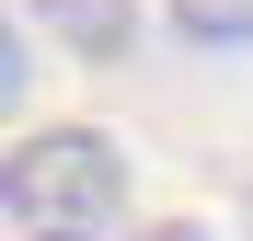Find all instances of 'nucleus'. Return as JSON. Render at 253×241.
<instances>
[{"instance_id":"f257e3e1","label":"nucleus","mask_w":253,"mask_h":241,"mask_svg":"<svg viewBox=\"0 0 253 241\" xmlns=\"http://www.w3.org/2000/svg\"><path fill=\"white\" fill-rule=\"evenodd\" d=\"M126 230V149L104 127H35L0 161V241H115Z\"/></svg>"},{"instance_id":"f03ea898","label":"nucleus","mask_w":253,"mask_h":241,"mask_svg":"<svg viewBox=\"0 0 253 241\" xmlns=\"http://www.w3.org/2000/svg\"><path fill=\"white\" fill-rule=\"evenodd\" d=\"M23 80H35V58H23V34L0 23V127H12V115H23Z\"/></svg>"},{"instance_id":"7ed1b4c3","label":"nucleus","mask_w":253,"mask_h":241,"mask_svg":"<svg viewBox=\"0 0 253 241\" xmlns=\"http://www.w3.org/2000/svg\"><path fill=\"white\" fill-rule=\"evenodd\" d=\"M126 241V230H115ZM138 241H219V230H196V218H161V230H138Z\"/></svg>"}]
</instances>
